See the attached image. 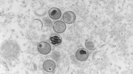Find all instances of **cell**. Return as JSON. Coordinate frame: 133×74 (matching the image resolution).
Returning <instances> with one entry per match:
<instances>
[{
    "label": "cell",
    "mask_w": 133,
    "mask_h": 74,
    "mask_svg": "<svg viewBox=\"0 0 133 74\" xmlns=\"http://www.w3.org/2000/svg\"><path fill=\"white\" fill-rule=\"evenodd\" d=\"M63 19L66 23L72 24L76 21V15L73 12L68 11L64 14Z\"/></svg>",
    "instance_id": "cell-4"
},
{
    "label": "cell",
    "mask_w": 133,
    "mask_h": 74,
    "mask_svg": "<svg viewBox=\"0 0 133 74\" xmlns=\"http://www.w3.org/2000/svg\"><path fill=\"white\" fill-rule=\"evenodd\" d=\"M53 29L55 32L56 33H62L66 30V25L63 21H56L53 24Z\"/></svg>",
    "instance_id": "cell-3"
},
{
    "label": "cell",
    "mask_w": 133,
    "mask_h": 74,
    "mask_svg": "<svg viewBox=\"0 0 133 74\" xmlns=\"http://www.w3.org/2000/svg\"><path fill=\"white\" fill-rule=\"evenodd\" d=\"M61 10L56 7L51 8L49 11V16L53 20L59 19L61 16Z\"/></svg>",
    "instance_id": "cell-6"
},
{
    "label": "cell",
    "mask_w": 133,
    "mask_h": 74,
    "mask_svg": "<svg viewBox=\"0 0 133 74\" xmlns=\"http://www.w3.org/2000/svg\"><path fill=\"white\" fill-rule=\"evenodd\" d=\"M43 67L44 70L48 72H52L56 68V65L54 61L51 60H47L44 62Z\"/></svg>",
    "instance_id": "cell-5"
},
{
    "label": "cell",
    "mask_w": 133,
    "mask_h": 74,
    "mask_svg": "<svg viewBox=\"0 0 133 74\" xmlns=\"http://www.w3.org/2000/svg\"><path fill=\"white\" fill-rule=\"evenodd\" d=\"M85 45L87 49L90 50H94L95 49V44L93 42L90 41L86 40L85 42Z\"/></svg>",
    "instance_id": "cell-8"
},
{
    "label": "cell",
    "mask_w": 133,
    "mask_h": 74,
    "mask_svg": "<svg viewBox=\"0 0 133 74\" xmlns=\"http://www.w3.org/2000/svg\"><path fill=\"white\" fill-rule=\"evenodd\" d=\"M49 40L50 43L56 46L59 45L62 42V38L57 34H52L51 35Z\"/></svg>",
    "instance_id": "cell-7"
},
{
    "label": "cell",
    "mask_w": 133,
    "mask_h": 74,
    "mask_svg": "<svg viewBox=\"0 0 133 74\" xmlns=\"http://www.w3.org/2000/svg\"><path fill=\"white\" fill-rule=\"evenodd\" d=\"M51 49V45L46 42H41L37 46L38 51L43 55H47L50 53Z\"/></svg>",
    "instance_id": "cell-1"
},
{
    "label": "cell",
    "mask_w": 133,
    "mask_h": 74,
    "mask_svg": "<svg viewBox=\"0 0 133 74\" xmlns=\"http://www.w3.org/2000/svg\"><path fill=\"white\" fill-rule=\"evenodd\" d=\"M76 58L81 61H86L89 57V53L86 49L81 48L76 51Z\"/></svg>",
    "instance_id": "cell-2"
}]
</instances>
